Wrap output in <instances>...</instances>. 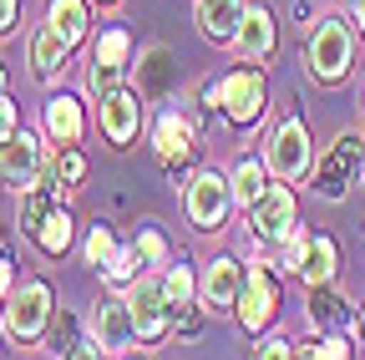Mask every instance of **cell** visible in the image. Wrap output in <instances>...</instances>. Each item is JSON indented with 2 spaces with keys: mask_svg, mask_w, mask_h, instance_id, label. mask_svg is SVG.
Instances as JSON below:
<instances>
[{
  "mask_svg": "<svg viewBox=\"0 0 365 360\" xmlns=\"http://www.w3.org/2000/svg\"><path fill=\"white\" fill-rule=\"evenodd\" d=\"M228 183H234V198H239L244 208H254V203L264 198V188H269V183H264V163H259V158H244Z\"/></svg>",
  "mask_w": 365,
  "mask_h": 360,
  "instance_id": "cb8c5ba5",
  "label": "cell"
},
{
  "mask_svg": "<svg viewBox=\"0 0 365 360\" xmlns=\"http://www.w3.org/2000/svg\"><path fill=\"white\" fill-rule=\"evenodd\" d=\"M36 249H41L46 259H56V254L71 249V213H66V208H56V213L36 229Z\"/></svg>",
  "mask_w": 365,
  "mask_h": 360,
  "instance_id": "603a6c76",
  "label": "cell"
},
{
  "mask_svg": "<svg viewBox=\"0 0 365 360\" xmlns=\"http://www.w3.org/2000/svg\"><path fill=\"white\" fill-rule=\"evenodd\" d=\"M91 330H97V340H102L107 350L143 345V340H137V320H132V304H127V299H102V304H97V320H91Z\"/></svg>",
  "mask_w": 365,
  "mask_h": 360,
  "instance_id": "5bb4252c",
  "label": "cell"
},
{
  "mask_svg": "<svg viewBox=\"0 0 365 360\" xmlns=\"http://www.w3.org/2000/svg\"><path fill=\"white\" fill-rule=\"evenodd\" d=\"M269 168L284 178V183H299V178L309 173V132L299 117H289L279 132H274V143H269Z\"/></svg>",
  "mask_w": 365,
  "mask_h": 360,
  "instance_id": "9c48e42d",
  "label": "cell"
},
{
  "mask_svg": "<svg viewBox=\"0 0 365 360\" xmlns=\"http://www.w3.org/2000/svg\"><path fill=\"white\" fill-rule=\"evenodd\" d=\"M360 335H365V309H360Z\"/></svg>",
  "mask_w": 365,
  "mask_h": 360,
  "instance_id": "ab89813d",
  "label": "cell"
},
{
  "mask_svg": "<svg viewBox=\"0 0 365 360\" xmlns=\"http://www.w3.org/2000/svg\"><path fill=\"white\" fill-rule=\"evenodd\" d=\"M51 213H56V168L46 173L41 183L26 188V198H21V229L36 239V229H41V223L51 218Z\"/></svg>",
  "mask_w": 365,
  "mask_h": 360,
  "instance_id": "ac0fdd59",
  "label": "cell"
},
{
  "mask_svg": "<svg viewBox=\"0 0 365 360\" xmlns=\"http://www.w3.org/2000/svg\"><path fill=\"white\" fill-rule=\"evenodd\" d=\"M299 360H350L345 335H325L319 345H304V350H299Z\"/></svg>",
  "mask_w": 365,
  "mask_h": 360,
  "instance_id": "f546056e",
  "label": "cell"
},
{
  "mask_svg": "<svg viewBox=\"0 0 365 360\" xmlns=\"http://www.w3.org/2000/svg\"><path fill=\"white\" fill-rule=\"evenodd\" d=\"M11 294V259H0V299Z\"/></svg>",
  "mask_w": 365,
  "mask_h": 360,
  "instance_id": "8d00e7d4",
  "label": "cell"
},
{
  "mask_svg": "<svg viewBox=\"0 0 365 360\" xmlns=\"http://www.w3.org/2000/svg\"><path fill=\"white\" fill-rule=\"evenodd\" d=\"M335 264H340V249H335L330 239H309L304 264H299V279H304V284H330V279H335Z\"/></svg>",
  "mask_w": 365,
  "mask_h": 360,
  "instance_id": "7402d4cb",
  "label": "cell"
},
{
  "mask_svg": "<svg viewBox=\"0 0 365 360\" xmlns=\"http://www.w3.org/2000/svg\"><path fill=\"white\" fill-rule=\"evenodd\" d=\"M254 360H294V350H289V340H264Z\"/></svg>",
  "mask_w": 365,
  "mask_h": 360,
  "instance_id": "d6a6232c",
  "label": "cell"
},
{
  "mask_svg": "<svg viewBox=\"0 0 365 360\" xmlns=\"http://www.w3.org/2000/svg\"><path fill=\"white\" fill-rule=\"evenodd\" d=\"M0 178H6L16 193H26L31 183H41V178H46V148H41V138L16 132L11 143H0Z\"/></svg>",
  "mask_w": 365,
  "mask_h": 360,
  "instance_id": "52a82bcc",
  "label": "cell"
},
{
  "mask_svg": "<svg viewBox=\"0 0 365 360\" xmlns=\"http://www.w3.org/2000/svg\"><path fill=\"white\" fill-rule=\"evenodd\" d=\"M102 132L112 148H127L137 138V127H143V92H132V86H117V92L102 97Z\"/></svg>",
  "mask_w": 365,
  "mask_h": 360,
  "instance_id": "30bf717a",
  "label": "cell"
},
{
  "mask_svg": "<svg viewBox=\"0 0 365 360\" xmlns=\"http://www.w3.org/2000/svg\"><path fill=\"white\" fill-rule=\"evenodd\" d=\"M81 173H86V158H81L76 148H66V153L56 158V178H61L66 188H76V183H81Z\"/></svg>",
  "mask_w": 365,
  "mask_h": 360,
  "instance_id": "1f68e13d",
  "label": "cell"
},
{
  "mask_svg": "<svg viewBox=\"0 0 365 360\" xmlns=\"http://www.w3.org/2000/svg\"><path fill=\"white\" fill-rule=\"evenodd\" d=\"M66 51H71L66 41H61V36H56L51 26H41V31H36V41H31V71H36L41 81H51V76L61 71Z\"/></svg>",
  "mask_w": 365,
  "mask_h": 360,
  "instance_id": "ffe728a7",
  "label": "cell"
},
{
  "mask_svg": "<svg viewBox=\"0 0 365 360\" xmlns=\"http://www.w3.org/2000/svg\"><path fill=\"white\" fill-rule=\"evenodd\" d=\"M228 203H234V183H228L223 173H193V183H188V218H193V229L213 234L223 229V218H228Z\"/></svg>",
  "mask_w": 365,
  "mask_h": 360,
  "instance_id": "5b68a950",
  "label": "cell"
},
{
  "mask_svg": "<svg viewBox=\"0 0 365 360\" xmlns=\"http://www.w3.org/2000/svg\"><path fill=\"white\" fill-rule=\"evenodd\" d=\"M0 97H6V71H0Z\"/></svg>",
  "mask_w": 365,
  "mask_h": 360,
  "instance_id": "f35d334b",
  "label": "cell"
},
{
  "mask_svg": "<svg viewBox=\"0 0 365 360\" xmlns=\"http://www.w3.org/2000/svg\"><path fill=\"white\" fill-rule=\"evenodd\" d=\"M137 264H143V259H137V249H117V259L102 269V274H107L112 284H127V279L137 274Z\"/></svg>",
  "mask_w": 365,
  "mask_h": 360,
  "instance_id": "4dcf8cb0",
  "label": "cell"
},
{
  "mask_svg": "<svg viewBox=\"0 0 365 360\" xmlns=\"http://www.w3.org/2000/svg\"><path fill=\"white\" fill-rule=\"evenodd\" d=\"M127 51H132V36L117 26V31H107L102 41H97V61H112V66H127Z\"/></svg>",
  "mask_w": 365,
  "mask_h": 360,
  "instance_id": "484cf974",
  "label": "cell"
},
{
  "mask_svg": "<svg viewBox=\"0 0 365 360\" xmlns=\"http://www.w3.org/2000/svg\"><path fill=\"white\" fill-rule=\"evenodd\" d=\"M365 163V138L360 132H345V138L330 143V153L319 158V173H314V183L325 198H345V188L355 183V168Z\"/></svg>",
  "mask_w": 365,
  "mask_h": 360,
  "instance_id": "8992f818",
  "label": "cell"
},
{
  "mask_svg": "<svg viewBox=\"0 0 365 360\" xmlns=\"http://www.w3.org/2000/svg\"><path fill=\"white\" fill-rule=\"evenodd\" d=\"M112 259H117L112 234H107V229H91V234H86V264H91V269H107Z\"/></svg>",
  "mask_w": 365,
  "mask_h": 360,
  "instance_id": "83f0119b",
  "label": "cell"
},
{
  "mask_svg": "<svg viewBox=\"0 0 365 360\" xmlns=\"http://www.w3.org/2000/svg\"><path fill=\"white\" fill-rule=\"evenodd\" d=\"M350 56H355V41H350V26H345L340 16L325 21V26L309 36V71H314V81H325V86L345 81Z\"/></svg>",
  "mask_w": 365,
  "mask_h": 360,
  "instance_id": "277c9868",
  "label": "cell"
},
{
  "mask_svg": "<svg viewBox=\"0 0 365 360\" xmlns=\"http://www.w3.org/2000/svg\"><path fill=\"white\" fill-rule=\"evenodd\" d=\"M193 274H188V264H178V269H168L163 274V294H168V304H173V314H182V309H193Z\"/></svg>",
  "mask_w": 365,
  "mask_h": 360,
  "instance_id": "d4e9b609",
  "label": "cell"
},
{
  "mask_svg": "<svg viewBox=\"0 0 365 360\" xmlns=\"http://www.w3.org/2000/svg\"><path fill=\"white\" fill-rule=\"evenodd\" d=\"M16 16H21L16 0H0V36H11V31H16Z\"/></svg>",
  "mask_w": 365,
  "mask_h": 360,
  "instance_id": "d590c367",
  "label": "cell"
},
{
  "mask_svg": "<svg viewBox=\"0 0 365 360\" xmlns=\"http://www.w3.org/2000/svg\"><path fill=\"white\" fill-rule=\"evenodd\" d=\"M81 102L76 97H51L46 102V138H51L56 148H71L81 138Z\"/></svg>",
  "mask_w": 365,
  "mask_h": 360,
  "instance_id": "e0dca14e",
  "label": "cell"
},
{
  "mask_svg": "<svg viewBox=\"0 0 365 360\" xmlns=\"http://www.w3.org/2000/svg\"><path fill=\"white\" fill-rule=\"evenodd\" d=\"M46 325H51V289L31 279L6 304V335H11V345H36L46 335Z\"/></svg>",
  "mask_w": 365,
  "mask_h": 360,
  "instance_id": "3957f363",
  "label": "cell"
},
{
  "mask_svg": "<svg viewBox=\"0 0 365 360\" xmlns=\"http://www.w3.org/2000/svg\"><path fill=\"white\" fill-rule=\"evenodd\" d=\"M86 86H91V92H97V97H107V92H117V86H122V66H112V61H97V56H91V71H86Z\"/></svg>",
  "mask_w": 365,
  "mask_h": 360,
  "instance_id": "4316f807",
  "label": "cell"
},
{
  "mask_svg": "<svg viewBox=\"0 0 365 360\" xmlns=\"http://www.w3.org/2000/svg\"><path fill=\"white\" fill-rule=\"evenodd\" d=\"M137 259H143V264H163L168 259V239L158 234V229H137Z\"/></svg>",
  "mask_w": 365,
  "mask_h": 360,
  "instance_id": "f1b7e54d",
  "label": "cell"
},
{
  "mask_svg": "<svg viewBox=\"0 0 365 360\" xmlns=\"http://www.w3.org/2000/svg\"><path fill=\"white\" fill-rule=\"evenodd\" d=\"M102 350H107L102 340H81V345L66 350V360H102Z\"/></svg>",
  "mask_w": 365,
  "mask_h": 360,
  "instance_id": "e575fe53",
  "label": "cell"
},
{
  "mask_svg": "<svg viewBox=\"0 0 365 360\" xmlns=\"http://www.w3.org/2000/svg\"><path fill=\"white\" fill-rule=\"evenodd\" d=\"M244 21V0H198V31L208 41H234Z\"/></svg>",
  "mask_w": 365,
  "mask_h": 360,
  "instance_id": "2e32d148",
  "label": "cell"
},
{
  "mask_svg": "<svg viewBox=\"0 0 365 360\" xmlns=\"http://www.w3.org/2000/svg\"><path fill=\"white\" fill-rule=\"evenodd\" d=\"M239 325L249 330V335H259L269 320H274V309H279V284H274V274H269V269H249V274H244V289H239Z\"/></svg>",
  "mask_w": 365,
  "mask_h": 360,
  "instance_id": "ba28073f",
  "label": "cell"
},
{
  "mask_svg": "<svg viewBox=\"0 0 365 360\" xmlns=\"http://www.w3.org/2000/svg\"><path fill=\"white\" fill-rule=\"evenodd\" d=\"M127 304H132V320H137V340H143V345H158V340L168 335V314H173L163 284H137V289L127 294Z\"/></svg>",
  "mask_w": 365,
  "mask_h": 360,
  "instance_id": "7c38bea8",
  "label": "cell"
},
{
  "mask_svg": "<svg viewBox=\"0 0 365 360\" xmlns=\"http://www.w3.org/2000/svg\"><path fill=\"white\" fill-rule=\"evenodd\" d=\"M46 26H51L66 46H76L86 36V0H51V6H46Z\"/></svg>",
  "mask_w": 365,
  "mask_h": 360,
  "instance_id": "44dd1931",
  "label": "cell"
},
{
  "mask_svg": "<svg viewBox=\"0 0 365 360\" xmlns=\"http://www.w3.org/2000/svg\"><path fill=\"white\" fill-rule=\"evenodd\" d=\"M350 16H355V26L365 31V0H350Z\"/></svg>",
  "mask_w": 365,
  "mask_h": 360,
  "instance_id": "74e56055",
  "label": "cell"
},
{
  "mask_svg": "<svg viewBox=\"0 0 365 360\" xmlns=\"http://www.w3.org/2000/svg\"><path fill=\"white\" fill-rule=\"evenodd\" d=\"M208 107H223L228 122H239V127L259 122V112H264V76H259L254 66L228 71L223 81L208 86Z\"/></svg>",
  "mask_w": 365,
  "mask_h": 360,
  "instance_id": "7a4b0ae2",
  "label": "cell"
},
{
  "mask_svg": "<svg viewBox=\"0 0 365 360\" xmlns=\"http://www.w3.org/2000/svg\"><path fill=\"white\" fill-rule=\"evenodd\" d=\"M239 289H244V269H239V259H223V254H218V259L203 269L198 304H203L208 314H223V309L239 304Z\"/></svg>",
  "mask_w": 365,
  "mask_h": 360,
  "instance_id": "8fae6325",
  "label": "cell"
},
{
  "mask_svg": "<svg viewBox=\"0 0 365 360\" xmlns=\"http://www.w3.org/2000/svg\"><path fill=\"white\" fill-rule=\"evenodd\" d=\"M299 234V213H294V193L284 183H269L264 198L249 208V239L259 249H274V244H289Z\"/></svg>",
  "mask_w": 365,
  "mask_h": 360,
  "instance_id": "6da1fadb",
  "label": "cell"
},
{
  "mask_svg": "<svg viewBox=\"0 0 365 360\" xmlns=\"http://www.w3.org/2000/svg\"><path fill=\"white\" fill-rule=\"evenodd\" d=\"M153 148H158L163 168L178 178L182 168H188V158H193V127H188V117L163 112V117H158V132H153Z\"/></svg>",
  "mask_w": 365,
  "mask_h": 360,
  "instance_id": "4fadbf2b",
  "label": "cell"
},
{
  "mask_svg": "<svg viewBox=\"0 0 365 360\" xmlns=\"http://www.w3.org/2000/svg\"><path fill=\"white\" fill-rule=\"evenodd\" d=\"M309 325L325 330V335H345V299H340V289L314 284V294H309Z\"/></svg>",
  "mask_w": 365,
  "mask_h": 360,
  "instance_id": "d6986e66",
  "label": "cell"
},
{
  "mask_svg": "<svg viewBox=\"0 0 365 360\" xmlns=\"http://www.w3.org/2000/svg\"><path fill=\"white\" fill-rule=\"evenodd\" d=\"M234 46H239V56H244V61H264V56L274 51V16H269L264 6H249V11H244Z\"/></svg>",
  "mask_w": 365,
  "mask_h": 360,
  "instance_id": "9a60e30c",
  "label": "cell"
},
{
  "mask_svg": "<svg viewBox=\"0 0 365 360\" xmlns=\"http://www.w3.org/2000/svg\"><path fill=\"white\" fill-rule=\"evenodd\" d=\"M16 138V102L0 97V143H11Z\"/></svg>",
  "mask_w": 365,
  "mask_h": 360,
  "instance_id": "836d02e7",
  "label": "cell"
}]
</instances>
